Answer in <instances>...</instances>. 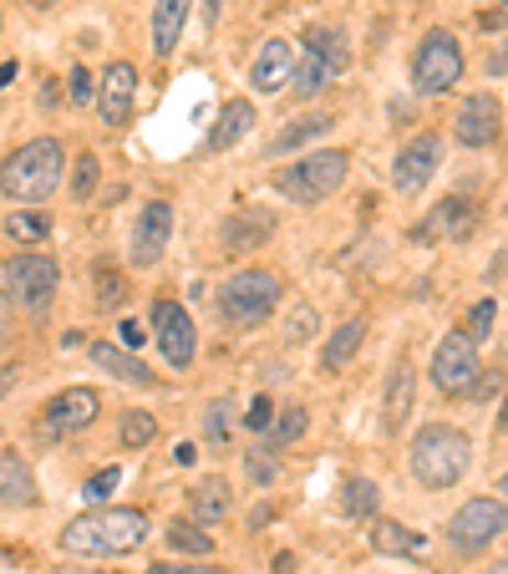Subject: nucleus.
Wrapping results in <instances>:
<instances>
[{
    "label": "nucleus",
    "mask_w": 508,
    "mask_h": 574,
    "mask_svg": "<svg viewBox=\"0 0 508 574\" xmlns=\"http://www.w3.org/2000/svg\"><path fill=\"white\" fill-rule=\"evenodd\" d=\"M46 234H52V219H46V214L21 209V214L5 219V240H46Z\"/></svg>",
    "instance_id": "72a5a7b5"
},
{
    "label": "nucleus",
    "mask_w": 508,
    "mask_h": 574,
    "mask_svg": "<svg viewBox=\"0 0 508 574\" xmlns=\"http://www.w3.org/2000/svg\"><path fill=\"white\" fill-rule=\"evenodd\" d=\"M67 81H71L67 92H71V102H77V108H87V102L97 97V81H92V71H87V67H77Z\"/></svg>",
    "instance_id": "ea45409f"
},
{
    "label": "nucleus",
    "mask_w": 508,
    "mask_h": 574,
    "mask_svg": "<svg viewBox=\"0 0 508 574\" xmlns=\"http://www.w3.org/2000/svg\"><path fill=\"white\" fill-rule=\"evenodd\" d=\"M11 77H15V62H0V92L11 87Z\"/></svg>",
    "instance_id": "3c124183"
},
{
    "label": "nucleus",
    "mask_w": 508,
    "mask_h": 574,
    "mask_svg": "<svg viewBox=\"0 0 508 574\" xmlns=\"http://www.w3.org/2000/svg\"><path fill=\"white\" fill-rule=\"evenodd\" d=\"M468 438L448 422H432L412 438V478L422 488H453L463 473H468Z\"/></svg>",
    "instance_id": "7ed1b4c3"
},
{
    "label": "nucleus",
    "mask_w": 508,
    "mask_h": 574,
    "mask_svg": "<svg viewBox=\"0 0 508 574\" xmlns=\"http://www.w3.org/2000/svg\"><path fill=\"white\" fill-rule=\"evenodd\" d=\"M498 488H504V498H508V478H504V483H498Z\"/></svg>",
    "instance_id": "6e6d98bb"
},
{
    "label": "nucleus",
    "mask_w": 508,
    "mask_h": 574,
    "mask_svg": "<svg viewBox=\"0 0 508 574\" xmlns=\"http://www.w3.org/2000/svg\"><path fill=\"white\" fill-rule=\"evenodd\" d=\"M62 168H67L62 143L56 137H31L0 163V194L11 203H46L62 184Z\"/></svg>",
    "instance_id": "f03ea898"
},
{
    "label": "nucleus",
    "mask_w": 508,
    "mask_h": 574,
    "mask_svg": "<svg viewBox=\"0 0 508 574\" xmlns=\"http://www.w3.org/2000/svg\"><path fill=\"white\" fill-rule=\"evenodd\" d=\"M92 188H97V158H92V153H81L77 168H71V199L87 203V199H92Z\"/></svg>",
    "instance_id": "c9c22d12"
},
{
    "label": "nucleus",
    "mask_w": 508,
    "mask_h": 574,
    "mask_svg": "<svg viewBox=\"0 0 508 574\" xmlns=\"http://www.w3.org/2000/svg\"><path fill=\"white\" fill-rule=\"evenodd\" d=\"M250 478L259 483V488L275 483V457H269V448H254V453H250Z\"/></svg>",
    "instance_id": "a19ab883"
},
{
    "label": "nucleus",
    "mask_w": 508,
    "mask_h": 574,
    "mask_svg": "<svg viewBox=\"0 0 508 574\" xmlns=\"http://www.w3.org/2000/svg\"><path fill=\"white\" fill-rule=\"evenodd\" d=\"M229 417H234V401H209L203 407V442L209 448H229Z\"/></svg>",
    "instance_id": "473e14b6"
},
{
    "label": "nucleus",
    "mask_w": 508,
    "mask_h": 574,
    "mask_svg": "<svg viewBox=\"0 0 508 574\" xmlns=\"http://www.w3.org/2000/svg\"><path fill=\"white\" fill-rule=\"evenodd\" d=\"M504 534H508V504L504 498H468V504L448 519V539H453L457 549H483Z\"/></svg>",
    "instance_id": "6e6552de"
},
{
    "label": "nucleus",
    "mask_w": 508,
    "mask_h": 574,
    "mask_svg": "<svg viewBox=\"0 0 508 574\" xmlns=\"http://www.w3.org/2000/svg\"><path fill=\"white\" fill-rule=\"evenodd\" d=\"M118 483H122L118 467H102L97 478H87V488H81V494L92 498V504H102V498H112V488H118Z\"/></svg>",
    "instance_id": "58836bf2"
},
{
    "label": "nucleus",
    "mask_w": 508,
    "mask_h": 574,
    "mask_svg": "<svg viewBox=\"0 0 508 574\" xmlns=\"http://www.w3.org/2000/svg\"><path fill=\"white\" fill-rule=\"evenodd\" d=\"M56 260L52 254H15L0 269V285H5V300L21 310H46L56 295Z\"/></svg>",
    "instance_id": "423d86ee"
},
{
    "label": "nucleus",
    "mask_w": 508,
    "mask_h": 574,
    "mask_svg": "<svg viewBox=\"0 0 508 574\" xmlns=\"http://www.w3.org/2000/svg\"><path fill=\"white\" fill-rule=\"evenodd\" d=\"M174 457H178V463H194V457H199V448H194V442H178V448H174Z\"/></svg>",
    "instance_id": "09e8293b"
},
{
    "label": "nucleus",
    "mask_w": 508,
    "mask_h": 574,
    "mask_svg": "<svg viewBox=\"0 0 508 574\" xmlns=\"http://www.w3.org/2000/svg\"><path fill=\"white\" fill-rule=\"evenodd\" d=\"M310 325H316V310H310V306H300V310H295V321H290V341H306V335H310Z\"/></svg>",
    "instance_id": "c03bdc74"
},
{
    "label": "nucleus",
    "mask_w": 508,
    "mask_h": 574,
    "mask_svg": "<svg viewBox=\"0 0 508 574\" xmlns=\"http://www.w3.org/2000/svg\"><path fill=\"white\" fill-rule=\"evenodd\" d=\"M457 77H463V46L448 31H428L412 56V87L422 97H442L448 87H457Z\"/></svg>",
    "instance_id": "0eeeda50"
},
{
    "label": "nucleus",
    "mask_w": 508,
    "mask_h": 574,
    "mask_svg": "<svg viewBox=\"0 0 508 574\" xmlns=\"http://www.w3.org/2000/svg\"><path fill=\"white\" fill-rule=\"evenodd\" d=\"M438 163H442V143L432 133L412 137V143L397 153V168H391V188H397L401 199H417L422 188H428V178L438 174Z\"/></svg>",
    "instance_id": "ddd939ff"
},
{
    "label": "nucleus",
    "mask_w": 508,
    "mask_h": 574,
    "mask_svg": "<svg viewBox=\"0 0 508 574\" xmlns=\"http://www.w3.org/2000/svg\"><path fill=\"white\" fill-rule=\"evenodd\" d=\"M346 168H351V153H341V147H321V153H310V158L280 168L269 184L280 188L290 203H306L310 209V203H325L335 188L346 184Z\"/></svg>",
    "instance_id": "39448f33"
},
{
    "label": "nucleus",
    "mask_w": 508,
    "mask_h": 574,
    "mask_svg": "<svg viewBox=\"0 0 508 574\" xmlns=\"http://www.w3.org/2000/svg\"><path fill=\"white\" fill-rule=\"evenodd\" d=\"M147 574H229L224 564H153Z\"/></svg>",
    "instance_id": "79ce46f5"
},
{
    "label": "nucleus",
    "mask_w": 508,
    "mask_h": 574,
    "mask_svg": "<svg viewBox=\"0 0 508 574\" xmlns=\"http://www.w3.org/2000/svg\"><path fill=\"white\" fill-rule=\"evenodd\" d=\"M97 280H102L97 300H102V306H118V275H112V265H102V269H97Z\"/></svg>",
    "instance_id": "37998d69"
},
{
    "label": "nucleus",
    "mask_w": 508,
    "mask_h": 574,
    "mask_svg": "<svg viewBox=\"0 0 508 574\" xmlns=\"http://www.w3.org/2000/svg\"><path fill=\"white\" fill-rule=\"evenodd\" d=\"M275 574H295V554H275Z\"/></svg>",
    "instance_id": "8fccbe9b"
},
{
    "label": "nucleus",
    "mask_w": 508,
    "mask_h": 574,
    "mask_svg": "<svg viewBox=\"0 0 508 574\" xmlns=\"http://www.w3.org/2000/svg\"><path fill=\"white\" fill-rule=\"evenodd\" d=\"M118 335H122V346H137V341H143V325H137V321H122Z\"/></svg>",
    "instance_id": "de8ad7c7"
},
{
    "label": "nucleus",
    "mask_w": 508,
    "mask_h": 574,
    "mask_svg": "<svg viewBox=\"0 0 508 574\" xmlns=\"http://www.w3.org/2000/svg\"><path fill=\"white\" fill-rule=\"evenodd\" d=\"M498 574H508V564H498Z\"/></svg>",
    "instance_id": "4d7b16f0"
},
{
    "label": "nucleus",
    "mask_w": 508,
    "mask_h": 574,
    "mask_svg": "<svg viewBox=\"0 0 508 574\" xmlns=\"http://www.w3.org/2000/svg\"><path fill=\"white\" fill-rule=\"evenodd\" d=\"M97 391L92 387H71V391H62V397H52L46 401V412H41V438L46 442H62V438H71V432H81V428H92L97 422Z\"/></svg>",
    "instance_id": "9b49d317"
},
{
    "label": "nucleus",
    "mask_w": 508,
    "mask_h": 574,
    "mask_svg": "<svg viewBox=\"0 0 508 574\" xmlns=\"http://www.w3.org/2000/svg\"><path fill=\"white\" fill-rule=\"evenodd\" d=\"M254 128V102H244V97H234V102H224V112H219L214 133H209V147L214 153H224V147H234L244 133Z\"/></svg>",
    "instance_id": "b1692460"
},
{
    "label": "nucleus",
    "mask_w": 508,
    "mask_h": 574,
    "mask_svg": "<svg viewBox=\"0 0 508 574\" xmlns=\"http://www.w3.org/2000/svg\"><path fill=\"white\" fill-rule=\"evenodd\" d=\"M275 442H269V448H290L295 438H300V432H306V407H285L280 417H275Z\"/></svg>",
    "instance_id": "f704fd0d"
},
{
    "label": "nucleus",
    "mask_w": 508,
    "mask_h": 574,
    "mask_svg": "<svg viewBox=\"0 0 508 574\" xmlns=\"http://www.w3.org/2000/svg\"><path fill=\"white\" fill-rule=\"evenodd\" d=\"M147 539V514L143 508H92L62 529V549L67 554H87V560H112V554H133Z\"/></svg>",
    "instance_id": "f257e3e1"
},
{
    "label": "nucleus",
    "mask_w": 508,
    "mask_h": 574,
    "mask_svg": "<svg viewBox=\"0 0 508 574\" xmlns=\"http://www.w3.org/2000/svg\"><path fill=\"white\" fill-rule=\"evenodd\" d=\"M478 372H483V366H478V341H473L468 331L442 335L438 351H432V382L453 397V391H473Z\"/></svg>",
    "instance_id": "9d476101"
},
{
    "label": "nucleus",
    "mask_w": 508,
    "mask_h": 574,
    "mask_svg": "<svg viewBox=\"0 0 508 574\" xmlns=\"http://www.w3.org/2000/svg\"><path fill=\"white\" fill-rule=\"evenodd\" d=\"M275 240V214L259 209V203H244L240 214H229L224 224V250L229 254H244V250H259V244Z\"/></svg>",
    "instance_id": "f3484780"
},
{
    "label": "nucleus",
    "mask_w": 508,
    "mask_h": 574,
    "mask_svg": "<svg viewBox=\"0 0 508 574\" xmlns=\"http://www.w3.org/2000/svg\"><path fill=\"white\" fill-rule=\"evenodd\" d=\"M0 335H5V310H0Z\"/></svg>",
    "instance_id": "5fc2aeb1"
},
{
    "label": "nucleus",
    "mask_w": 508,
    "mask_h": 574,
    "mask_svg": "<svg viewBox=\"0 0 508 574\" xmlns=\"http://www.w3.org/2000/svg\"><path fill=\"white\" fill-rule=\"evenodd\" d=\"M153 432H158V422H153V412H143V407H133V412L122 417L118 442H122V448H147V442H153Z\"/></svg>",
    "instance_id": "7c9ffc66"
},
{
    "label": "nucleus",
    "mask_w": 508,
    "mask_h": 574,
    "mask_svg": "<svg viewBox=\"0 0 508 574\" xmlns=\"http://www.w3.org/2000/svg\"><path fill=\"white\" fill-rule=\"evenodd\" d=\"M31 5H36V11H52V5H56V0H31Z\"/></svg>",
    "instance_id": "864d4df0"
},
{
    "label": "nucleus",
    "mask_w": 508,
    "mask_h": 574,
    "mask_svg": "<svg viewBox=\"0 0 508 574\" xmlns=\"http://www.w3.org/2000/svg\"><path fill=\"white\" fill-rule=\"evenodd\" d=\"M341 508H346L351 519H372L376 508H382L376 483L372 478H346V488H341Z\"/></svg>",
    "instance_id": "cd10ccee"
},
{
    "label": "nucleus",
    "mask_w": 508,
    "mask_h": 574,
    "mask_svg": "<svg viewBox=\"0 0 508 574\" xmlns=\"http://www.w3.org/2000/svg\"><path fill=\"white\" fill-rule=\"evenodd\" d=\"M478 26H483V31L508 26V5H498V11H483V15H478Z\"/></svg>",
    "instance_id": "a18cd8bd"
},
{
    "label": "nucleus",
    "mask_w": 508,
    "mask_h": 574,
    "mask_svg": "<svg viewBox=\"0 0 508 574\" xmlns=\"http://www.w3.org/2000/svg\"><path fill=\"white\" fill-rule=\"evenodd\" d=\"M92 361H97V366H102L108 376L128 382V387H153V372H147V366L133 356V351H122V346H108V341H97V346H92Z\"/></svg>",
    "instance_id": "412c9836"
},
{
    "label": "nucleus",
    "mask_w": 508,
    "mask_h": 574,
    "mask_svg": "<svg viewBox=\"0 0 508 574\" xmlns=\"http://www.w3.org/2000/svg\"><path fill=\"white\" fill-rule=\"evenodd\" d=\"M306 46H310V56H321V62L335 71V77H341V71L351 67L346 36H341V31H335V26H310V31H306Z\"/></svg>",
    "instance_id": "393cba45"
},
{
    "label": "nucleus",
    "mask_w": 508,
    "mask_h": 574,
    "mask_svg": "<svg viewBox=\"0 0 508 574\" xmlns=\"http://www.w3.org/2000/svg\"><path fill=\"white\" fill-rule=\"evenodd\" d=\"M412 391H417V376H412V361L397 356L391 361V376H387V432L407 428V412H412Z\"/></svg>",
    "instance_id": "6ab92c4d"
},
{
    "label": "nucleus",
    "mask_w": 508,
    "mask_h": 574,
    "mask_svg": "<svg viewBox=\"0 0 508 574\" xmlns=\"http://www.w3.org/2000/svg\"><path fill=\"white\" fill-rule=\"evenodd\" d=\"M498 428L508 432V397H504V412H498Z\"/></svg>",
    "instance_id": "603ef678"
},
{
    "label": "nucleus",
    "mask_w": 508,
    "mask_h": 574,
    "mask_svg": "<svg viewBox=\"0 0 508 574\" xmlns=\"http://www.w3.org/2000/svg\"><path fill=\"white\" fill-rule=\"evenodd\" d=\"M0 504H11V508L36 504V478H31L21 453H0Z\"/></svg>",
    "instance_id": "aec40b11"
},
{
    "label": "nucleus",
    "mask_w": 508,
    "mask_h": 574,
    "mask_svg": "<svg viewBox=\"0 0 508 574\" xmlns=\"http://www.w3.org/2000/svg\"><path fill=\"white\" fill-rule=\"evenodd\" d=\"M188 508L199 523H224L229 508H234V494H229L224 478H203L199 488H188Z\"/></svg>",
    "instance_id": "4be33fe9"
},
{
    "label": "nucleus",
    "mask_w": 508,
    "mask_h": 574,
    "mask_svg": "<svg viewBox=\"0 0 508 574\" xmlns=\"http://www.w3.org/2000/svg\"><path fill=\"white\" fill-rule=\"evenodd\" d=\"M331 128H335V118H300L295 128H285V133L269 143V158H275V153H290V147H300V143H310V137H325Z\"/></svg>",
    "instance_id": "c85d7f7f"
},
{
    "label": "nucleus",
    "mask_w": 508,
    "mask_h": 574,
    "mask_svg": "<svg viewBox=\"0 0 508 574\" xmlns=\"http://www.w3.org/2000/svg\"><path fill=\"white\" fill-rule=\"evenodd\" d=\"M184 21H188V0H158L153 5V52L174 56L178 36H184Z\"/></svg>",
    "instance_id": "5701e85b"
},
{
    "label": "nucleus",
    "mask_w": 508,
    "mask_h": 574,
    "mask_svg": "<svg viewBox=\"0 0 508 574\" xmlns=\"http://www.w3.org/2000/svg\"><path fill=\"white\" fill-rule=\"evenodd\" d=\"M153 341H158L163 361L174 366V372H188L194 366V351H199V331L188 321V310L178 300H153Z\"/></svg>",
    "instance_id": "1a4fd4ad"
},
{
    "label": "nucleus",
    "mask_w": 508,
    "mask_h": 574,
    "mask_svg": "<svg viewBox=\"0 0 508 574\" xmlns=\"http://www.w3.org/2000/svg\"><path fill=\"white\" fill-rule=\"evenodd\" d=\"M290 71H295V46L285 36H269L265 46H259V56H254V67H250V87L269 97L290 81Z\"/></svg>",
    "instance_id": "dca6fc26"
},
{
    "label": "nucleus",
    "mask_w": 508,
    "mask_h": 574,
    "mask_svg": "<svg viewBox=\"0 0 508 574\" xmlns=\"http://www.w3.org/2000/svg\"><path fill=\"white\" fill-rule=\"evenodd\" d=\"M366 341V321H346V325H335L331 331V341H325V356H321V366L325 372H341L351 356H356V346Z\"/></svg>",
    "instance_id": "a878e982"
},
{
    "label": "nucleus",
    "mask_w": 508,
    "mask_h": 574,
    "mask_svg": "<svg viewBox=\"0 0 508 574\" xmlns=\"http://www.w3.org/2000/svg\"><path fill=\"white\" fill-rule=\"evenodd\" d=\"M478 224V209H473L468 199H442L438 209H432L422 224L412 229V240L417 244H438V240H463L468 229Z\"/></svg>",
    "instance_id": "2eb2a0df"
},
{
    "label": "nucleus",
    "mask_w": 508,
    "mask_h": 574,
    "mask_svg": "<svg viewBox=\"0 0 508 574\" xmlns=\"http://www.w3.org/2000/svg\"><path fill=\"white\" fill-rule=\"evenodd\" d=\"M168 544L184 549V554H209V549H214V539L203 534L194 519H174V523H168Z\"/></svg>",
    "instance_id": "2f4dec72"
},
{
    "label": "nucleus",
    "mask_w": 508,
    "mask_h": 574,
    "mask_svg": "<svg viewBox=\"0 0 508 574\" xmlns=\"http://www.w3.org/2000/svg\"><path fill=\"white\" fill-rule=\"evenodd\" d=\"M244 428H250V432H269V428H275V401H269V397H254L250 412H244Z\"/></svg>",
    "instance_id": "4c0bfd02"
},
{
    "label": "nucleus",
    "mask_w": 508,
    "mask_h": 574,
    "mask_svg": "<svg viewBox=\"0 0 508 574\" xmlns=\"http://www.w3.org/2000/svg\"><path fill=\"white\" fill-rule=\"evenodd\" d=\"M133 97H137V67L133 62H112L97 81V108H102V122L108 128H122L128 112H133Z\"/></svg>",
    "instance_id": "4468645a"
},
{
    "label": "nucleus",
    "mask_w": 508,
    "mask_h": 574,
    "mask_svg": "<svg viewBox=\"0 0 508 574\" xmlns=\"http://www.w3.org/2000/svg\"><path fill=\"white\" fill-rule=\"evenodd\" d=\"M168 240H174V203H143V214H137L133 224V250H128V260H133L137 269H153L163 260V250H168Z\"/></svg>",
    "instance_id": "f8f14e48"
},
{
    "label": "nucleus",
    "mask_w": 508,
    "mask_h": 574,
    "mask_svg": "<svg viewBox=\"0 0 508 574\" xmlns=\"http://www.w3.org/2000/svg\"><path fill=\"white\" fill-rule=\"evenodd\" d=\"M331 77H335V71L325 67L321 56H306V62H300V67L290 71V92H295V97H316Z\"/></svg>",
    "instance_id": "c756f323"
},
{
    "label": "nucleus",
    "mask_w": 508,
    "mask_h": 574,
    "mask_svg": "<svg viewBox=\"0 0 508 574\" xmlns=\"http://www.w3.org/2000/svg\"><path fill=\"white\" fill-rule=\"evenodd\" d=\"M372 549H376V554H422L428 539L412 534V529H401V523H376V529H372Z\"/></svg>",
    "instance_id": "bb28decb"
},
{
    "label": "nucleus",
    "mask_w": 508,
    "mask_h": 574,
    "mask_svg": "<svg viewBox=\"0 0 508 574\" xmlns=\"http://www.w3.org/2000/svg\"><path fill=\"white\" fill-rule=\"evenodd\" d=\"M457 143L468 147H483L498 137V97L494 92H473L468 102H463V112H457Z\"/></svg>",
    "instance_id": "a211bd4d"
},
{
    "label": "nucleus",
    "mask_w": 508,
    "mask_h": 574,
    "mask_svg": "<svg viewBox=\"0 0 508 574\" xmlns=\"http://www.w3.org/2000/svg\"><path fill=\"white\" fill-rule=\"evenodd\" d=\"M280 306V275L275 269H240V275H229L219 285V310H224L229 325H240V331H254V325H265Z\"/></svg>",
    "instance_id": "20e7f679"
},
{
    "label": "nucleus",
    "mask_w": 508,
    "mask_h": 574,
    "mask_svg": "<svg viewBox=\"0 0 508 574\" xmlns=\"http://www.w3.org/2000/svg\"><path fill=\"white\" fill-rule=\"evenodd\" d=\"M494 316H498V300H494V295H488V300H478V306L468 310V335H473V341H483V335L494 331Z\"/></svg>",
    "instance_id": "e433bc0d"
},
{
    "label": "nucleus",
    "mask_w": 508,
    "mask_h": 574,
    "mask_svg": "<svg viewBox=\"0 0 508 574\" xmlns=\"http://www.w3.org/2000/svg\"><path fill=\"white\" fill-rule=\"evenodd\" d=\"M504 71H508V41L498 52H488V77H504Z\"/></svg>",
    "instance_id": "49530a36"
}]
</instances>
